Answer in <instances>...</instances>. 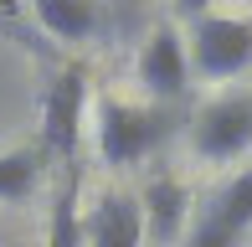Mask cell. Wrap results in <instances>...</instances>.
Listing matches in <instances>:
<instances>
[{
	"label": "cell",
	"instance_id": "1",
	"mask_svg": "<svg viewBox=\"0 0 252 247\" xmlns=\"http://www.w3.org/2000/svg\"><path fill=\"white\" fill-rule=\"evenodd\" d=\"M170 139V114L165 108H139L113 93H98V154L103 165H139Z\"/></svg>",
	"mask_w": 252,
	"mask_h": 247
},
{
	"label": "cell",
	"instance_id": "2",
	"mask_svg": "<svg viewBox=\"0 0 252 247\" xmlns=\"http://www.w3.org/2000/svg\"><path fill=\"white\" fill-rule=\"evenodd\" d=\"M83 108H88V67H67L41 93V129H36V154L41 160L77 165L83 144Z\"/></svg>",
	"mask_w": 252,
	"mask_h": 247
},
{
	"label": "cell",
	"instance_id": "3",
	"mask_svg": "<svg viewBox=\"0 0 252 247\" xmlns=\"http://www.w3.org/2000/svg\"><path fill=\"white\" fill-rule=\"evenodd\" d=\"M190 72L201 77H237L252 67V21L237 16H201L186 41Z\"/></svg>",
	"mask_w": 252,
	"mask_h": 247
},
{
	"label": "cell",
	"instance_id": "4",
	"mask_svg": "<svg viewBox=\"0 0 252 247\" xmlns=\"http://www.w3.org/2000/svg\"><path fill=\"white\" fill-rule=\"evenodd\" d=\"M190 150L211 165H226L237 154L252 150V98H216L211 108H201V119L190 124Z\"/></svg>",
	"mask_w": 252,
	"mask_h": 247
},
{
	"label": "cell",
	"instance_id": "5",
	"mask_svg": "<svg viewBox=\"0 0 252 247\" xmlns=\"http://www.w3.org/2000/svg\"><path fill=\"white\" fill-rule=\"evenodd\" d=\"M139 83L159 108L180 103L190 93V57H186V36L175 26H155L150 31V41L139 52Z\"/></svg>",
	"mask_w": 252,
	"mask_h": 247
},
{
	"label": "cell",
	"instance_id": "6",
	"mask_svg": "<svg viewBox=\"0 0 252 247\" xmlns=\"http://www.w3.org/2000/svg\"><path fill=\"white\" fill-rule=\"evenodd\" d=\"M186 211H190V190L175 181V175H155L139 196V221H144V242L170 247L186 227Z\"/></svg>",
	"mask_w": 252,
	"mask_h": 247
},
{
	"label": "cell",
	"instance_id": "7",
	"mask_svg": "<svg viewBox=\"0 0 252 247\" xmlns=\"http://www.w3.org/2000/svg\"><path fill=\"white\" fill-rule=\"evenodd\" d=\"M83 247H144L139 201L108 190L93 206V216H83Z\"/></svg>",
	"mask_w": 252,
	"mask_h": 247
},
{
	"label": "cell",
	"instance_id": "8",
	"mask_svg": "<svg viewBox=\"0 0 252 247\" xmlns=\"http://www.w3.org/2000/svg\"><path fill=\"white\" fill-rule=\"evenodd\" d=\"M47 247H83V170H77V165H67L62 185H57V196H52Z\"/></svg>",
	"mask_w": 252,
	"mask_h": 247
},
{
	"label": "cell",
	"instance_id": "9",
	"mask_svg": "<svg viewBox=\"0 0 252 247\" xmlns=\"http://www.w3.org/2000/svg\"><path fill=\"white\" fill-rule=\"evenodd\" d=\"M41 31H52L57 41H88L98 36V10L93 0H31Z\"/></svg>",
	"mask_w": 252,
	"mask_h": 247
},
{
	"label": "cell",
	"instance_id": "10",
	"mask_svg": "<svg viewBox=\"0 0 252 247\" xmlns=\"http://www.w3.org/2000/svg\"><path fill=\"white\" fill-rule=\"evenodd\" d=\"M41 154H36V144H26V150H5L0 154V201L5 206H16V201H31L36 196V185H41Z\"/></svg>",
	"mask_w": 252,
	"mask_h": 247
},
{
	"label": "cell",
	"instance_id": "11",
	"mask_svg": "<svg viewBox=\"0 0 252 247\" xmlns=\"http://www.w3.org/2000/svg\"><path fill=\"white\" fill-rule=\"evenodd\" d=\"M211 221L242 242V232L252 227V165L221 185V196H216V206H211Z\"/></svg>",
	"mask_w": 252,
	"mask_h": 247
},
{
	"label": "cell",
	"instance_id": "12",
	"mask_svg": "<svg viewBox=\"0 0 252 247\" xmlns=\"http://www.w3.org/2000/svg\"><path fill=\"white\" fill-rule=\"evenodd\" d=\"M186 247H237V237H232V232H221L211 216H206L201 227L190 232V242H186Z\"/></svg>",
	"mask_w": 252,
	"mask_h": 247
},
{
	"label": "cell",
	"instance_id": "13",
	"mask_svg": "<svg viewBox=\"0 0 252 247\" xmlns=\"http://www.w3.org/2000/svg\"><path fill=\"white\" fill-rule=\"evenodd\" d=\"M175 5H180V16H211V0H175Z\"/></svg>",
	"mask_w": 252,
	"mask_h": 247
}]
</instances>
